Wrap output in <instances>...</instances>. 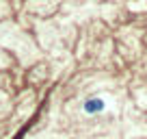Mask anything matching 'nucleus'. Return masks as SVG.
I'll use <instances>...</instances> for the list:
<instances>
[{
    "label": "nucleus",
    "instance_id": "obj_1",
    "mask_svg": "<svg viewBox=\"0 0 147 139\" xmlns=\"http://www.w3.org/2000/svg\"><path fill=\"white\" fill-rule=\"evenodd\" d=\"M84 113H100L104 111V100H100V98H91V100L84 102Z\"/></svg>",
    "mask_w": 147,
    "mask_h": 139
}]
</instances>
